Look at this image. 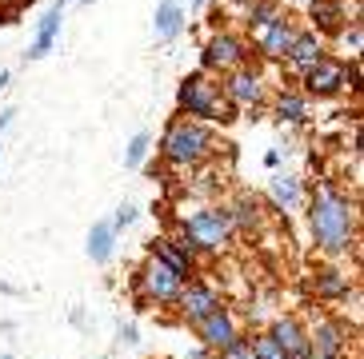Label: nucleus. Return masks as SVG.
<instances>
[{
  "label": "nucleus",
  "mask_w": 364,
  "mask_h": 359,
  "mask_svg": "<svg viewBox=\"0 0 364 359\" xmlns=\"http://www.w3.org/2000/svg\"><path fill=\"white\" fill-rule=\"evenodd\" d=\"M208 148H213V136H208L200 124H188V120L172 124L168 136H164V156H168L172 164H196Z\"/></svg>",
  "instance_id": "obj_2"
},
{
  "label": "nucleus",
  "mask_w": 364,
  "mask_h": 359,
  "mask_svg": "<svg viewBox=\"0 0 364 359\" xmlns=\"http://www.w3.org/2000/svg\"><path fill=\"white\" fill-rule=\"evenodd\" d=\"M140 284H144V292L156 299H172V296H181V284H184V275H176L164 260H152L149 267H144V275H140Z\"/></svg>",
  "instance_id": "obj_5"
},
{
  "label": "nucleus",
  "mask_w": 364,
  "mask_h": 359,
  "mask_svg": "<svg viewBox=\"0 0 364 359\" xmlns=\"http://www.w3.org/2000/svg\"><path fill=\"white\" fill-rule=\"evenodd\" d=\"M228 100H236V104H257L260 100V80L257 72H248V68H240V72L228 76V84H225Z\"/></svg>",
  "instance_id": "obj_12"
},
{
  "label": "nucleus",
  "mask_w": 364,
  "mask_h": 359,
  "mask_svg": "<svg viewBox=\"0 0 364 359\" xmlns=\"http://www.w3.org/2000/svg\"><path fill=\"white\" fill-rule=\"evenodd\" d=\"M144 152H149V136H144V132H136V136H132V144H129V156H124V160L136 168L140 160H144Z\"/></svg>",
  "instance_id": "obj_25"
},
{
  "label": "nucleus",
  "mask_w": 364,
  "mask_h": 359,
  "mask_svg": "<svg viewBox=\"0 0 364 359\" xmlns=\"http://www.w3.org/2000/svg\"><path fill=\"white\" fill-rule=\"evenodd\" d=\"M156 260H164V264H168L176 275H188V264H193V260H188V252H176L168 240L156 243Z\"/></svg>",
  "instance_id": "obj_19"
},
{
  "label": "nucleus",
  "mask_w": 364,
  "mask_h": 359,
  "mask_svg": "<svg viewBox=\"0 0 364 359\" xmlns=\"http://www.w3.org/2000/svg\"><path fill=\"white\" fill-rule=\"evenodd\" d=\"M132 220H136V208H129V204H124V208L117 211V220H112V232H117V228H129Z\"/></svg>",
  "instance_id": "obj_27"
},
{
  "label": "nucleus",
  "mask_w": 364,
  "mask_h": 359,
  "mask_svg": "<svg viewBox=\"0 0 364 359\" xmlns=\"http://www.w3.org/2000/svg\"><path fill=\"white\" fill-rule=\"evenodd\" d=\"M272 343L284 359H309V343H304V331L296 328V319H280L272 328Z\"/></svg>",
  "instance_id": "obj_8"
},
{
  "label": "nucleus",
  "mask_w": 364,
  "mask_h": 359,
  "mask_svg": "<svg viewBox=\"0 0 364 359\" xmlns=\"http://www.w3.org/2000/svg\"><path fill=\"white\" fill-rule=\"evenodd\" d=\"M248 16H252V24H257V28H264L268 21H277V9H272L268 0H257V4L248 9Z\"/></svg>",
  "instance_id": "obj_24"
},
{
  "label": "nucleus",
  "mask_w": 364,
  "mask_h": 359,
  "mask_svg": "<svg viewBox=\"0 0 364 359\" xmlns=\"http://www.w3.org/2000/svg\"><path fill=\"white\" fill-rule=\"evenodd\" d=\"M228 232H232V216L220 211V208L196 211L193 220H188V240H193L196 248H208V252H216V248L228 240Z\"/></svg>",
  "instance_id": "obj_3"
},
{
  "label": "nucleus",
  "mask_w": 364,
  "mask_h": 359,
  "mask_svg": "<svg viewBox=\"0 0 364 359\" xmlns=\"http://www.w3.org/2000/svg\"><path fill=\"white\" fill-rule=\"evenodd\" d=\"M321 53H324V48H321V40H316V36H296V40L289 44V53H284V56H289L300 72H304V68H312L316 60H324Z\"/></svg>",
  "instance_id": "obj_14"
},
{
  "label": "nucleus",
  "mask_w": 364,
  "mask_h": 359,
  "mask_svg": "<svg viewBox=\"0 0 364 359\" xmlns=\"http://www.w3.org/2000/svg\"><path fill=\"white\" fill-rule=\"evenodd\" d=\"M312 232H316V243L324 252H344L348 240H353V211H348V200H341L332 188H324L316 200H312Z\"/></svg>",
  "instance_id": "obj_1"
},
{
  "label": "nucleus",
  "mask_w": 364,
  "mask_h": 359,
  "mask_svg": "<svg viewBox=\"0 0 364 359\" xmlns=\"http://www.w3.org/2000/svg\"><path fill=\"white\" fill-rule=\"evenodd\" d=\"M56 32H60V9H56V12H48V16L41 21V32H36V44H33V53H28L33 60H41V56L48 53V48H53Z\"/></svg>",
  "instance_id": "obj_15"
},
{
  "label": "nucleus",
  "mask_w": 364,
  "mask_h": 359,
  "mask_svg": "<svg viewBox=\"0 0 364 359\" xmlns=\"http://www.w3.org/2000/svg\"><path fill=\"white\" fill-rule=\"evenodd\" d=\"M196 4H204V0H196Z\"/></svg>",
  "instance_id": "obj_29"
},
{
  "label": "nucleus",
  "mask_w": 364,
  "mask_h": 359,
  "mask_svg": "<svg viewBox=\"0 0 364 359\" xmlns=\"http://www.w3.org/2000/svg\"><path fill=\"white\" fill-rule=\"evenodd\" d=\"M225 359H252V339H232L225 348Z\"/></svg>",
  "instance_id": "obj_26"
},
{
  "label": "nucleus",
  "mask_w": 364,
  "mask_h": 359,
  "mask_svg": "<svg viewBox=\"0 0 364 359\" xmlns=\"http://www.w3.org/2000/svg\"><path fill=\"white\" fill-rule=\"evenodd\" d=\"M252 359H284V355L272 343V336H260V339H252Z\"/></svg>",
  "instance_id": "obj_23"
},
{
  "label": "nucleus",
  "mask_w": 364,
  "mask_h": 359,
  "mask_svg": "<svg viewBox=\"0 0 364 359\" xmlns=\"http://www.w3.org/2000/svg\"><path fill=\"white\" fill-rule=\"evenodd\" d=\"M200 336H204V343H208V348H220V351H225L228 343L236 339L228 311H220V307H216L213 316H204V319H200Z\"/></svg>",
  "instance_id": "obj_10"
},
{
  "label": "nucleus",
  "mask_w": 364,
  "mask_h": 359,
  "mask_svg": "<svg viewBox=\"0 0 364 359\" xmlns=\"http://www.w3.org/2000/svg\"><path fill=\"white\" fill-rule=\"evenodd\" d=\"M341 351H344L341 328H336V324H321V328H316V339H312V355L316 359H341Z\"/></svg>",
  "instance_id": "obj_13"
},
{
  "label": "nucleus",
  "mask_w": 364,
  "mask_h": 359,
  "mask_svg": "<svg viewBox=\"0 0 364 359\" xmlns=\"http://www.w3.org/2000/svg\"><path fill=\"white\" fill-rule=\"evenodd\" d=\"M181 307H184V316L193 319V324H200V319H204V316H213L220 304H216V296H213V292H208L204 284H193V287H188V292L181 296Z\"/></svg>",
  "instance_id": "obj_11"
},
{
  "label": "nucleus",
  "mask_w": 364,
  "mask_h": 359,
  "mask_svg": "<svg viewBox=\"0 0 364 359\" xmlns=\"http://www.w3.org/2000/svg\"><path fill=\"white\" fill-rule=\"evenodd\" d=\"M344 287H348V280L341 272H321V280H316V292L321 296H341Z\"/></svg>",
  "instance_id": "obj_22"
},
{
  "label": "nucleus",
  "mask_w": 364,
  "mask_h": 359,
  "mask_svg": "<svg viewBox=\"0 0 364 359\" xmlns=\"http://www.w3.org/2000/svg\"><path fill=\"white\" fill-rule=\"evenodd\" d=\"M277 112H280V120H289V124H300V120H304V100H300V96H280Z\"/></svg>",
  "instance_id": "obj_21"
},
{
  "label": "nucleus",
  "mask_w": 364,
  "mask_h": 359,
  "mask_svg": "<svg viewBox=\"0 0 364 359\" xmlns=\"http://www.w3.org/2000/svg\"><path fill=\"white\" fill-rule=\"evenodd\" d=\"M176 28H181V4L176 0H164L161 12H156V36L168 40V36H176Z\"/></svg>",
  "instance_id": "obj_18"
},
{
  "label": "nucleus",
  "mask_w": 364,
  "mask_h": 359,
  "mask_svg": "<svg viewBox=\"0 0 364 359\" xmlns=\"http://www.w3.org/2000/svg\"><path fill=\"white\" fill-rule=\"evenodd\" d=\"M304 84H309V92H316V96H332V92H341V88L348 84V72H344L341 64H332V60H316L312 68H304Z\"/></svg>",
  "instance_id": "obj_6"
},
{
  "label": "nucleus",
  "mask_w": 364,
  "mask_h": 359,
  "mask_svg": "<svg viewBox=\"0 0 364 359\" xmlns=\"http://www.w3.org/2000/svg\"><path fill=\"white\" fill-rule=\"evenodd\" d=\"M240 60H245V44L236 36H213L208 48H204V64L208 68H236Z\"/></svg>",
  "instance_id": "obj_7"
},
{
  "label": "nucleus",
  "mask_w": 364,
  "mask_h": 359,
  "mask_svg": "<svg viewBox=\"0 0 364 359\" xmlns=\"http://www.w3.org/2000/svg\"><path fill=\"white\" fill-rule=\"evenodd\" d=\"M9 120H12V112H0V128L9 124Z\"/></svg>",
  "instance_id": "obj_28"
},
{
  "label": "nucleus",
  "mask_w": 364,
  "mask_h": 359,
  "mask_svg": "<svg viewBox=\"0 0 364 359\" xmlns=\"http://www.w3.org/2000/svg\"><path fill=\"white\" fill-rule=\"evenodd\" d=\"M88 255L97 264H105L108 255H112V223H97L92 228V236H88Z\"/></svg>",
  "instance_id": "obj_17"
},
{
  "label": "nucleus",
  "mask_w": 364,
  "mask_h": 359,
  "mask_svg": "<svg viewBox=\"0 0 364 359\" xmlns=\"http://www.w3.org/2000/svg\"><path fill=\"white\" fill-rule=\"evenodd\" d=\"M4 359H12V355H4Z\"/></svg>",
  "instance_id": "obj_30"
},
{
  "label": "nucleus",
  "mask_w": 364,
  "mask_h": 359,
  "mask_svg": "<svg viewBox=\"0 0 364 359\" xmlns=\"http://www.w3.org/2000/svg\"><path fill=\"white\" fill-rule=\"evenodd\" d=\"M181 108H188V116L220 120V92L208 84V76H188L181 88Z\"/></svg>",
  "instance_id": "obj_4"
},
{
  "label": "nucleus",
  "mask_w": 364,
  "mask_h": 359,
  "mask_svg": "<svg viewBox=\"0 0 364 359\" xmlns=\"http://www.w3.org/2000/svg\"><path fill=\"white\" fill-rule=\"evenodd\" d=\"M292 40H296V32H292V24L284 21V16H277V21H268L264 28H260V48H264L268 56H284Z\"/></svg>",
  "instance_id": "obj_9"
},
{
  "label": "nucleus",
  "mask_w": 364,
  "mask_h": 359,
  "mask_svg": "<svg viewBox=\"0 0 364 359\" xmlns=\"http://www.w3.org/2000/svg\"><path fill=\"white\" fill-rule=\"evenodd\" d=\"M272 200H277L280 208H292V204L300 200V184L289 180V176H277L272 180Z\"/></svg>",
  "instance_id": "obj_20"
},
{
  "label": "nucleus",
  "mask_w": 364,
  "mask_h": 359,
  "mask_svg": "<svg viewBox=\"0 0 364 359\" xmlns=\"http://www.w3.org/2000/svg\"><path fill=\"white\" fill-rule=\"evenodd\" d=\"M309 4H312V21L321 24L324 32H336V28H341L344 12H341V4H336V0H309Z\"/></svg>",
  "instance_id": "obj_16"
}]
</instances>
